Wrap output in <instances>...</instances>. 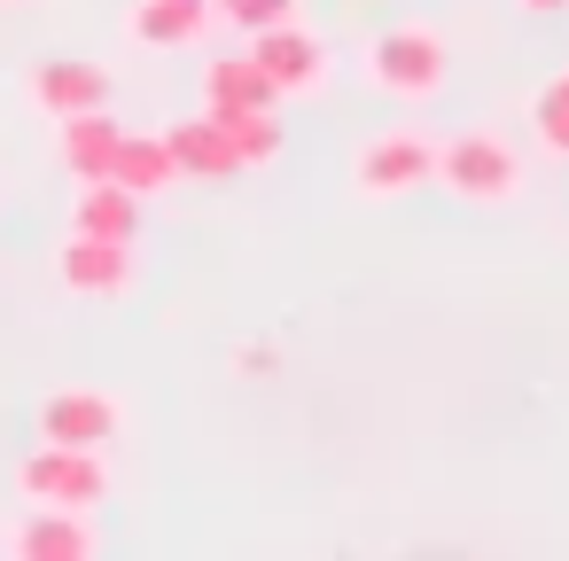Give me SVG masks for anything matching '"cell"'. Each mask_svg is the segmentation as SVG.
Returning <instances> with one entry per match:
<instances>
[{
  "mask_svg": "<svg viewBox=\"0 0 569 561\" xmlns=\"http://www.w3.org/2000/svg\"><path fill=\"white\" fill-rule=\"evenodd\" d=\"M9 545H17V561H94L102 530L87 507H32Z\"/></svg>",
  "mask_w": 569,
  "mask_h": 561,
  "instance_id": "9",
  "label": "cell"
},
{
  "mask_svg": "<svg viewBox=\"0 0 569 561\" xmlns=\"http://www.w3.org/2000/svg\"><path fill=\"white\" fill-rule=\"evenodd\" d=\"M351 188H359L367 203H398V196H413V188H437V141L413 133V126L375 133V141L351 157Z\"/></svg>",
  "mask_w": 569,
  "mask_h": 561,
  "instance_id": "3",
  "label": "cell"
},
{
  "mask_svg": "<svg viewBox=\"0 0 569 561\" xmlns=\"http://www.w3.org/2000/svg\"><path fill=\"white\" fill-rule=\"evenodd\" d=\"M530 133H538L546 157H569V71H553V79L538 87V102H530Z\"/></svg>",
  "mask_w": 569,
  "mask_h": 561,
  "instance_id": "17",
  "label": "cell"
},
{
  "mask_svg": "<svg viewBox=\"0 0 569 561\" xmlns=\"http://www.w3.org/2000/svg\"><path fill=\"white\" fill-rule=\"evenodd\" d=\"M32 429H40L48 444L110 452V437L126 429V405H118L110 390H94V382H63V390H48V398L32 405Z\"/></svg>",
  "mask_w": 569,
  "mask_h": 561,
  "instance_id": "6",
  "label": "cell"
},
{
  "mask_svg": "<svg viewBox=\"0 0 569 561\" xmlns=\"http://www.w3.org/2000/svg\"><path fill=\"white\" fill-rule=\"evenodd\" d=\"M445 71H452V48H445L437 24L398 17V24H382L367 40V87L390 94V102H437L445 94Z\"/></svg>",
  "mask_w": 569,
  "mask_h": 561,
  "instance_id": "1",
  "label": "cell"
},
{
  "mask_svg": "<svg viewBox=\"0 0 569 561\" xmlns=\"http://www.w3.org/2000/svg\"><path fill=\"white\" fill-rule=\"evenodd\" d=\"M437 188L460 203H507L522 188V157L499 133H452L437 141Z\"/></svg>",
  "mask_w": 569,
  "mask_h": 561,
  "instance_id": "4",
  "label": "cell"
},
{
  "mask_svg": "<svg viewBox=\"0 0 569 561\" xmlns=\"http://www.w3.org/2000/svg\"><path fill=\"white\" fill-rule=\"evenodd\" d=\"M203 110H281V94H273V79L242 48V56H211L203 63Z\"/></svg>",
  "mask_w": 569,
  "mask_h": 561,
  "instance_id": "13",
  "label": "cell"
},
{
  "mask_svg": "<svg viewBox=\"0 0 569 561\" xmlns=\"http://www.w3.org/2000/svg\"><path fill=\"white\" fill-rule=\"evenodd\" d=\"M266 367H273V343H242L234 351V374H266Z\"/></svg>",
  "mask_w": 569,
  "mask_h": 561,
  "instance_id": "19",
  "label": "cell"
},
{
  "mask_svg": "<svg viewBox=\"0 0 569 561\" xmlns=\"http://www.w3.org/2000/svg\"><path fill=\"white\" fill-rule=\"evenodd\" d=\"M71 227L79 234H110V242H133L141 234V196L118 188V180H87L71 196Z\"/></svg>",
  "mask_w": 569,
  "mask_h": 561,
  "instance_id": "14",
  "label": "cell"
},
{
  "mask_svg": "<svg viewBox=\"0 0 569 561\" xmlns=\"http://www.w3.org/2000/svg\"><path fill=\"white\" fill-rule=\"evenodd\" d=\"M56 281L71 289V297H133V281H141V266H133V242H110V234H79L71 227V242L56 250Z\"/></svg>",
  "mask_w": 569,
  "mask_h": 561,
  "instance_id": "7",
  "label": "cell"
},
{
  "mask_svg": "<svg viewBox=\"0 0 569 561\" xmlns=\"http://www.w3.org/2000/svg\"><path fill=\"white\" fill-rule=\"evenodd\" d=\"M118 141H126V126L110 118V110H79V118H56V164L87 188V180H110V164H118Z\"/></svg>",
  "mask_w": 569,
  "mask_h": 561,
  "instance_id": "11",
  "label": "cell"
},
{
  "mask_svg": "<svg viewBox=\"0 0 569 561\" xmlns=\"http://www.w3.org/2000/svg\"><path fill=\"white\" fill-rule=\"evenodd\" d=\"M211 118L227 126V141H234L242 172H258V164H273V157H281V110H211Z\"/></svg>",
  "mask_w": 569,
  "mask_h": 561,
  "instance_id": "16",
  "label": "cell"
},
{
  "mask_svg": "<svg viewBox=\"0 0 569 561\" xmlns=\"http://www.w3.org/2000/svg\"><path fill=\"white\" fill-rule=\"evenodd\" d=\"M17 491L32 499V507H102L110 499V460L102 452H87V444H32L24 460H17Z\"/></svg>",
  "mask_w": 569,
  "mask_h": 561,
  "instance_id": "2",
  "label": "cell"
},
{
  "mask_svg": "<svg viewBox=\"0 0 569 561\" xmlns=\"http://www.w3.org/2000/svg\"><path fill=\"white\" fill-rule=\"evenodd\" d=\"M515 9H530V17H561L569 0H515Z\"/></svg>",
  "mask_w": 569,
  "mask_h": 561,
  "instance_id": "20",
  "label": "cell"
},
{
  "mask_svg": "<svg viewBox=\"0 0 569 561\" xmlns=\"http://www.w3.org/2000/svg\"><path fill=\"white\" fill-rule=\"evenodd\" d=\"M24 102L40 118H79V110H110V71L79 63V56H48L24 71Z\"/></svg>",
  "mask_w": 569,
  "mask_h": 561,
  "instance_id": "8",
  "label": "cell"
},
{
  "mask_svg": "<svg viewBox=\"0 0 569 561\" xmlns=\"http://www.w3.org/2000/svg\"><path fill=\"white\" fill-rule=\"evenodd\" d=\"M164 149H172L180 180H234V172H242V157H234V141H227V126H219L211 110L164 126Z\"/></svg>",
  "mask_w": 569,
  "mask_h": 561,
  "instance_id": "12",
  "label": "cell"
},
{
  "mask_svg": "<svg viewBox=\"0 0 569 561\" xmlns=\"http://www.w3.org/2000/svg\"><path fill=\"white\" fill-rule=\"evenodd\" d=\"M250 63L273 79V94H281V102L320 94V87H328V71H336L328 40H320V32H305L297 17H289V24H266V32H250Z\"/></svg>",
  "mask_w": 569,
  "mask_h": 561,
  "instance_id": "5",
  "label": "cell"
},
{
  "mask_svg": "<svg viewBox=\"0 0 569 561\" xmlns=\"http://www.w3.org/2000/svg\"><path fill=\"white\" fill-rule=\"evenodd\" d=\"M211 24H219L211 0H133V9H126V40H133V48H157V56L196 48Z\"/></svg>",
  "mask_w": 569,
  "mask_h": 561,
  "instance_id": "10",
  "label": "cell"
},
{
  "mask_svg": "<svg viewBox=\"0 0 569 561\" xmlns=\"http://www.w3.org/2000/svg\"><path fill=\"white\" fill-rule=\"evenodd\" d=\"M110 180H118V188H133V196L149 203V196L180 188V164H172L164 133H126V141H118V164H110Z\"/></svg>",
  "mask_w": 569,
  "mask_h": 561,
  "instance_id": "15",
  "label": "cell"
},
{
  "mask_svg": "<svg viewBox=\"0 0 569 561\" xmlns=\"http://www.w3.org/2000/svg\"><path fill=\"white\" fill-rule=\"evenodd\" d=\"M211 9H219V24H234V32L250 40V32H266V24H289L297 0H211Z\"/></svg>",
  "mask_w": 569,
  "mask_h": 561,
  "instance_id": "18",
  "label": "cell"
}]
</instances>
